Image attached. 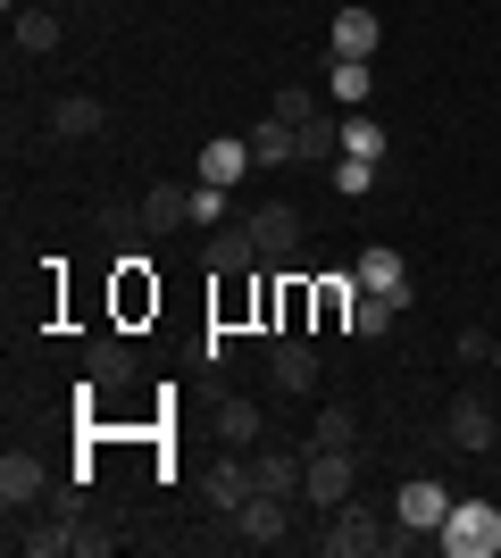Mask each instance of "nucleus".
Instances as JSON below:
<instances>
[{"mask_svg":"<svg viewBox=\"0 0 501 558\" xmlns=\"http://www.w3.org/2000/svg\"><path fill=\"white\" fill-rule=\"evenodd\" d=\"M134 209H143V226H151V242H159V233H176V226H192V184H151L143 201H134Z\"/></svg>","mask_w":501,"mask_h":558,"instance_id":"a211bd4d","label":"nucleus"},{"mask_svg":"<svg viewBox=\"0 0 501 558\" xmlns=\"http://www.w3.org/2000/svg\"><path fill=\"white\" fill-rule=\"evenodd\" d=\"M334 192H343V201H368V192H377V159H351V150H343V159H334Z\"/></svg>","mask_w":501,"mask_h":558,"instance_id":"2f4dec72","label":"nucleus"},{"mask_svg":"<svg viewBox=\"0 0 501 558\" xmlns=\"http://www.w3.org/2000/svg\"><path fill=\"white\" fill-rule=\"evenodd\" d=\"M242 226H251V242H260L267 267H293V251H301V209H293V201H260Z\"/></svg>","mask_w":501,"mask_h":558,"instance_id":"20e7f679","label":"nucleus"},{"mask_svg":"<svg viewBox=\"0 0 501 558\" xmlns=\"http://www.w3.org/2000/svg\"><path fill=\"white\" fill-rule=\"evenodd\" d=\"M68 534H75V558H100V550H118V534H109V517H100L93 500L75 509V525H68Z\"/></svg>","mask_w":501,"mask_h":558,"instance_id":"c756f323","label":"nucleus"},{"mask_svg":"<svg viewBox=\"0 0 501 558\" xmlns=\"http://www.w3.org/2000/svg\"><path fill=\"white\" fill-rule=\"evenodd\" d=\"M217 283H242V276H260L267 258H260V242H251V226H217L210 233V258H201Z\"/></svg>","mask_w":501,"mask_h":558,"instance_id":"423d86ee","label":"nucleus"},{"mask_svg":"<svg viewBox=\"0 0 501 558\" xmlns=\"http://www.w3.org/2000/svg\"><path fill=\"white\" fill-rule=\"evenodd\" d=\"M310 333H343L351 326V308H359V276H310Z\"/></svg>","mask_w":501,"mask_h":558,"instance_id":"f8f14e48","label":"nucleus"},{"mask_svg":"<svg viewBox=\"0 0 501 558\" xmlns=\"http://www.w3.org/2000/svg\"><path fill=\"white\" fill-rule=\"evenodd\" d=\"M377 43H384L377 9H368V0H343V17L326 25V59H377Z\"/></svg>","mask_w":501,"mask_h":558,"instance_id":"39448f33","label":"nucleus"},{"mask_svg":"<svg viewBox=\"0 0 501 558\" xmlns=\"http://www.w3.org/2000/svg\"><path fill=\"white\" fill-rule=\"evenodd\" d=\"M318 109H326V100H318V84H285V93H276V117H285V125H310Z\"/></svg>","mask_w":501,"mask_h":558,"instance_id":"473e14b6","label":"nucleus"},{"mask_svg":"<svg viewBox=\"0 0 501 558\" xmlns=\"http://www.w3.org/2000/svg\"><path fill=\"white\" fill-rule=\"evenodd\" d=\"M301 484H310V450H260L251 459V492H267V500H301Z\"/></svg>","mask_w":501,"mask_h":558,"instance_id":"0eeeda50","label":"nucleus"},{"mask_svg":"<svg viewBox=\"0 0 501 558\" xmlns=\"http://www.w3.org/2000/svg\"><path fill=\"white\" fill-rule=\"evenodd\" d=\"M301 450H359V417L351 409H318V425H310Z\"/></svg>","mask_w":501,"mask_h":558,"instance_id":"cd10ccee","label":"nucleus"},{"mask_svg":"<svg viewBox=\"0 0 501 558\" xmlns=\"http://www.w3.org/2000/svg\"><path fill=\"white\" fill-rule=\"evenodd\" d=\"M452 350H460V359H493V333H485V326H468Z\"/></svg>","mask_w":501,"mask_h":558,"instance_id":"c9c22d12","label":"nucleus"},{"mask_svg":"<svg viewBox=\"0 0 501 558\" xmlns=\"http://www.w3.org/2000/svg\"><path fill=\"white\" fill-rule=\"evenodd\" d=\"M384 142L393 134H384L368 109H343V150H351V159H384Z\"/></svg>","mask_w":501,"mask_h":558,"instance_id":"c85d7f7f","label":"nucleus"},{"mask_svg":"<svg viewBox=\"0 0 501 558\" xmlns=\"http://www.w3.org/2000/svg\"><path fill=\"white\" fill-rule=\"evenodd\" d=\"M43 492H50V475H43L34 450H9V459H0V509H9V517H25Z\"/></svg>","mask_w":501,"mask_h":558,"instance_id":"9b49d317","label":"nucleus"},{"mask_svg":"<svg viewBox=\"0 0 501 558\" xmlns=\"http://www.w3.org/2000/svg\"><path fill=\"white\" fill-rule=\"evenodd\" d=\"M359 292H393V301L409 308V267H402V251H393V242H377V251H359Z\"/></svg>","mask_w":501,"mask_h":558,"instance_id":"dca6fc26","label":"nucleus"},{"mask_svg":"<svg viewBox=\"0 0 501 558\" xmlns=\"http://www.w3.org/2000/svg\"><path fill=\"white\" fill-rule=\"evenodd\" d=\"M109 308H118V326H143V317H159V276H151V258H143V251H126V258H118Z\"/></svg>","mask_w":501,"mask_h":558,"instance_id":"7ed1b4c3","label":"nucleus"},{"mask_svg":"<svg viewBox=\"0 0 501 558\" xmlns=\"http://www.w3.org/2000/svg\"><path fill=\"white\" fill-rule=\"evenodd\" d=\"M351 450H310V484H301V500H310V509H343V500H351Z\"/></svg>","mask_w":501,"mask_h":558,"instance_id":"1a4fd4ad","label":"nucleus"},{"mask_svg":"<svg viewBox=\"0 0 501 558\" xmlns=\"http://www.w3.org/2000/svg\"><path fill=\"white\" fill-rule=\"evenodd\" d=\"M100 125H109V109H100L93 93H68V100H50V134H68V142H93Z\"/></svg>","mask_w":501,"mask_h":558,"instance_id":"aec40b11","label":"nucleus"},{"mask_svg":"<svg viewBox=\"0 0 501 558\" xmlns=\"http://www.w3.org/2000/svg\"><path fill=\"white\" fill-rule=\"evenodd\" d=\"M368 84H377V75H368V59H326V100L359 109V100H368Z\"/></svg>","mask_w":501,"mask_h":558,"instance_id":"393cba45","label":"nucleus"},{"mask_svg":"<svg viewBox=\"0 0 501 558\" xmlns=\"http://www.w3.org/2000/svg\"><path fill=\"white\" fill-rule=\"evenodd\" d=\"M201 492H210V509H217V517H235L242 500H251V459H217Z\"/></svg>","mask_w":501,"mask_h":558,"instance_id":"4be33fe9","label":"nucleus"},{"mask_svg":"<svg viewBox=\"0 0 501 558\" xmlns=\"http://www.w3.org/2000/svg\"><path fill=\"white\" fill-rule=\"evenodd\" d=\"M242 175H251V142H235V134H217L210 150H201V184H226V192H235Z\"/></svg>","mask_w":501,"mask_h":558,"instance_id":"412c9836","label":"nucleus"},{"mask_svg":"<svg viewBox=\"0 0 501 558\" xmlns=\"http://www.w3.org/2000/svg\"><path fill=\"white\" fill-rule=\"evenodd\" d=\"M452 517V492L434 484V475H409L402 492H393V525H418V534H434Z\"/></svg>","mask_w":501,"mask_h":558,"instance_id":"6e6552de","label":"nucleus"},{"mask_svg":"<svg viewBox=\"0 0 501 558\" xmlns=\"http://www.w3.org/2000/svg\"><path fill=\"white\" fill-rule=\"evenodd\" d=\"M493 367H501V333H493Z\"/></svg>","mask_w":501,"mask_h":558,"instance_id":"e433bc0d","label":"nucleus"},{"mask_svg":"<svg viewBox=\"0 0 501 558\" xmlns=\"http://www.w3.org/2000/svg\"><path fill=\"white\" fill-rule=\"evenodd\" d=\"M84 375H93L100 392H126V384H134V375H143V367H134V350H126L118 333H100V342L84 350Z\"/></svg>","mask_w":501,"mask_h":558,"instance_id":"6ab92c4d","label":"nucleus"},{"mask_svg":"<svg viewBox=\"0 0 501 558\" xmlns=\"http://www.w3.org/2000/svg\"><path fill=\"white\" fill-rule=\"evenodd\" d=\"M434 542L452 558H493L501 550V509H485V500H452V517L434 525Z\"/></svg>","mask_w":501,"mask_h":558,"instance_id":"f257e3e1","label":"nucleus"},{"mask_svg":"<svg viewBox=\"0 0 501 558\" xmlns=\"http://www.w3.org/2000/svg\"><path fill=\"white\" fill-rule=\"evenodd\" d=\"M9 550H25V558H68L75 534H68V517H59V509L34 517V525H17V517H9Z\"/></svg>","mask_w":501,"mask_h":558,"instance_id":"f3484780","label":"nucleus"},{"mask_svg":"<svg viewBox=\"0 0 501 558\" xmlns=\"http://www.w3.org/2000/svg\"><path fill=\"white\" fill-rule=\"evenodd\" d=\"M318 550H326V558H377L384 525L359 509V500H343V509H326V525H318Z\"/></svg>","mask_w":501,"mask_h":558,"instance_id":"f03ea898","label":"nucleus"},{"mask_svg":"<svg viewBox=\"0 0 501 558\" xmlns=\"http://www.w3.org/2000/svg\"><path fill=\"white\" fill-rule=\"evenodd\" d=\"M251 167H293V125L267 109V125H251Z\"/></svg>","mask_w":501,"mask_h":558,"instance_id":"a878e982","label":"nucleus"},{"mask_svg":"<svg viewBox=\"0 0 501 558\" xmlns=\"http://www.w3.org/2000/svg\"><path fill=\"white\" fill-rule=\"evenodd\" d=\"M343 159V117L318 109L310 125H293V167H334Z\"/></svg>","mask_w":501,"mask_h":558,"instance_id":"2eb2a0df","label":"nucleus"},{"mask_svg":"<svg viewBox=\"0 0 501 558\" xmlns=\"http://www.w3.org/2000/svg\"><path fill=\"white\" fill-rule=\"evenodd\" d=\"M235 525H242L235 542H251V550H276V542L293 534V500H267V492H251V500L235 509Z\"/></svg>","mask_w":501,"mask_h":558,"instance_id":"9d476101","label":"nucleus"},{"mask_svg":"<svg viewBox=\"0 0 501 558\" xmlns=\"http://www.w3.org/2000/svg\"><path fill=\"white\" fill-rule=\"evenodd\" d=\"M226 209H235V201H226V184H192V226H226Z\"/></svg>","mask_w":501,"mask_h":558,"instance_id":"72a5a7b5","label":"nucleus"},{"mask_svg":"<svg viewBox=\"0 0 501 558\" xmlns=\"http://www.w3.org/2000/svg\"><path fill=\"white\" fill-rule=\"evenodd\" d=\"M393 317H402V301H393V292H359V308H351V342H384V333H393Z\"/></svg>","mask_w":501,"mask_h":558,"instance_id":"5701e85b","label":"nucleus"},{"mask_svg":"<svg viewBox=\"0 0 501 558\" xmlns=\"http://www.w3.org/2000/svg\"><path fill=\"white\" fill-rule=\"evenodd\" d=\"M217 442H235V450L260 442V400H217Z\"/></svg>","mask_w":501,"mask_h":558,"instance_id":"bb28decb","label":"nucleus"},{"mask_svg":"<svg viewBox=\"0 0 501 558\" xmlns=\"http://www.w3.org/2000/svg\"><path fill=\"white\" fill-rule=\"evenodd\" d=\"M310 317H318V308H310V276L293 267V276H285V317H276V333H310Z\"/></svg>","mask_w":501,"mask_h":558,"instance_id":"7c9ffc66","label":"nucleus"},{"mask_svg":"<svg viewBox=\"0 0 501 558\" xmlns=\"http://www.w3.org/2000/svg\"><path fill=\"white\" fill-rule=\"evenodd\" d=\"M493 409H485V400H452V409H443V450H493Z\"/></svg>","mask_w":501,"mask_h":558,"instance_id":"4468645a","label":"nucleus"},{"mask_svg":"<svg viewBox=\"0 0 501 558\" xmlns=\"http://www.w3.org/2000/svg\"><path fill=\"white\" fill-rule=\"evenodd\" d=\"M267 375H276L285 392H318V384H326V367H318V350L301 342V333H276V359H267Z\"/></svg>","mask_w":501,"mask_h":558,"instance_id":"ddd939ff","label":"nucleus"},{"mask_svg":"<svg viewBox=\"0 0 501 558\" xmlns=\"http://www.w3.org/2000/svg\"><path fill=\"white\" fill-rule=\"evenodd\" d=\"M17 50L25 59H50L59 50V9H17Z\"/></svg>","mask_w":501,"mask_h":558,"instance_id":"b1692460","label":"nucleus"},{"mask_svg":"<svg viewBox=\"0 0 501 558\" xmlns=\"http://www.w3.org/2000/svg\"><path fill=\"white\" fill-rule=\"evenodd\" d=\"M100 226L118 233V242H134V233H151V226H143V209H109V217H100Z\"/></svg>","mask_w":501,"mask_h":558,"instance_id":"f704fd0d","label":"nucleus"}]
</instances>
